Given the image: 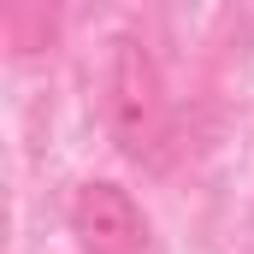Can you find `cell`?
<instances>
[{
	"label": "cell",
	"mask_w": 254,
	"mask_h": 254,
	"mask_svg": "<svg viewBox=\"0 0 254 254\" xmlns=\"http://www.w3.org/2000/svg\"><path fill=\"white\" fill-rule=\"evenodd\" d=\"M6 36H12L18 54H36V48L54 42V18H48L42 6H12V12H6Z\"/></svg>",
	"instance_id": "3"
},
{
	"label": "cell",
	"mask_w": 254,
	"mask_h": 254,
	"mask_svg": "<svg viewBox=\"0 0 254 254\" xmlns=\"http://www.w3.org/2000/svg\"><path fill=\"white\" fill-rule=\"evenodd\" d=\"M71 237L83 254H148L154 237H148V213L136 207V195L125 184H83L71 195Z\"/></svg>",
	"instance_id": "2"
},
{
	"label": "cell",
	"mask_w": 254,
	"mask_h": 254,
	"mask_svg": "<svg viewBox=\"0 0 254 254\" xmlns=\"http://www.w3.org/2000/svg\"><path fill=\"white\" fill-rule=\"evenodd\" d=\"M107 130L119 142V154L136 160L142 172H166L178 160V119H172V95L166 77L148 54V42L119 36L107 54Z\"/></svg>",
	"instance_id": "1"
}]
</instances>
